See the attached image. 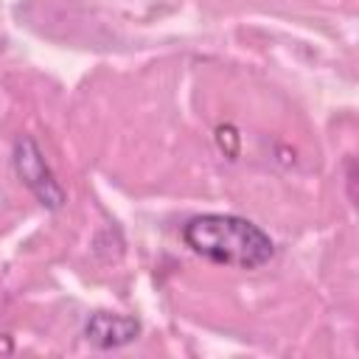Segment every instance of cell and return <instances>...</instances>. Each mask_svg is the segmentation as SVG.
<instances>
[{
    "label": "cell",
    "mask_w": 359,
    "mask_h": 359,
    "mask_svg": "<svg viewBox=\"0 0 359 359\" xmlns=\"http://www.w3.org/2000/svg\"><path fill=\"white\" fill-rule=\"evenodd\" d=\"M182 241L199 258L236 269H261L275 255L269 233L236 213L191 216L182 227Z\"/></svg>",
    "instance_id": "1"
},
{
    "label": "cell",
    "mask_w": 359,
    "mask_h": 359,
    "mask_svg": "<svg viewBox=\"0 0 359 359\" xmlns=\"http://www.w3.org/2000/svg\"><path fill=\"white\" fill-rule=\"evenodd\" d=\"M11 165H14V174L20 177V182L34 194V199L48 208V210H59L65 208L67 202V194L62 188V182L56 180L53 168L48 165L39 143L31 137V135H20L14 140V149H11Z\"/></svg>",
    "instance_id": "2"
},
{
    "label": "cell",
    "mask_w": 359,
    "mask_h": 359,
    "mask_svg": "<svg viewBox=\"0 0 359 359\" xmlns=\"http://www.w3.org/2000/svg\"><path fill=\"white\" fill-rule=\"evenodd\" d=\"M143 325L137 317L115 314V311H93L84 323V339L98 351H112L135 342Z\"/></svg>",
    "instance_id": "3"
}]
</instances>
